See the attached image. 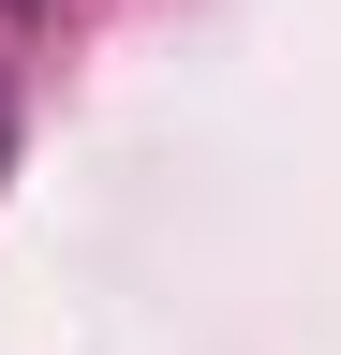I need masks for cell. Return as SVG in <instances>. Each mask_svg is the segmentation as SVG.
Segmentation results:
<instances>
[{"instance_id":"obj_1","label":"cell","mask_w":341,"mask_h":355,"mask_svg":"<svg viewBox=\"0 0 341 355\" xmlns=\"http://www.w3.org/2000/svg\"><path fill=\"white\" fill-rule=\"evenodd\" d=\"M15 15H45V0H15Z\"/></svg>"}]
</instances>
